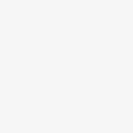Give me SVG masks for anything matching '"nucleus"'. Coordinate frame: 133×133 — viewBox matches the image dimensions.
Instances as JSON below:
<instances>
[]
</instances>
